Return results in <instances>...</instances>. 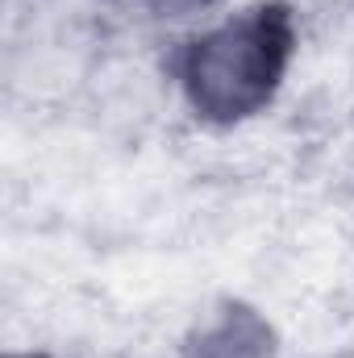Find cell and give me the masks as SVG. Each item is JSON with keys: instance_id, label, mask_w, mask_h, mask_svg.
<instances>
[{"instance_id": "4", "label": "cell", "mask_w": 354, "mask_h": 358, "mask_svg": "<svg viewBox=\"0 0 354 358\" xmlns=\"http://www.w3.org/2000/svg\"><path fill=\"white\" fill-rule=\"evenodd\" d=\"M4 358H59V355H46V350H8Z\"/></svg>"}, {"instance_id": "3", "label": "cell", "mask_w": 354, "mask_h": 358, "mask_svg": "<svg viewBox=\"0 0 354 358\" xmlns=\"http://www.w3.org/2000/svg\"><path fill=\"white\" fill-rule=\"evenodd\" d=\"M104 8L138 21V25H155V29H176L187 34L196 25H204L208 17H217V8L225 0H100Z\"/></svg>"}, {"instance_id": "1", "label": "cell", "mask_w": 354, "mask_h": 358, "mask_svg": "<svg viewBox=\"0 0 354 358\" xmlns=\"http://www.w3.org/2000/svg\"><path fill=\"white\" fill-rule=\"evenodd\" d=\"M296 50V8L288 0H250L179 34L167 84L196 125L242 129L279 100Z\"/></svg>"}, {"instance_id": "2", "label": "cell", "mask_w": 354, "mask_h": 358, "mask_svg": "<svg viewBox=\"0 0 354 358\" xmlns=\"http://www.w3.org/2000/svg\"><path fill=\"white\" fill-rule=\"evenodd\" d=\"M176 358H279V329L259 304L225 296L183 329Z\"/></svg>"}]
</instances>
